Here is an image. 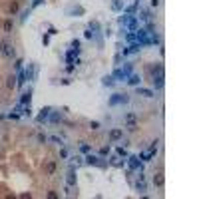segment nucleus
<instances>
[{
    "mask_svg": "<svg viewBox=\"0 0 199 199\" xmlns=\"http://www.w3.org/2000/svg\"><path fill=\"white\" fill-rule=\"evenodd\" d=\"M129 74H132V64H128V66H123V68H118V70L114 72V78H118V80H126Z\"/></svg>",
    "mask_w": 199,
    "mask_h": 199,
    "instance_id": "nucleus-1",
    "label": "nucleus"
},
{
    "mask_svg": "<svg viewBox=\"0 0 199 199\" xmlns=\"http://www.w3.org/2000/svg\"><path fill=\"white\" fill-rule=\"evenodd\" d=\"M0 54L2 56H14V46L10 42H0Z\"/></svg>",
    "mask_w": 199,
    "mask_h": 199,
    "instance_id": "nucleus-3",
    "label": "nucleus"
},
{
    "mask_svg": "<svg viewBox=\"0 0 199 199\" xmlns=\"http://www.w3.org/2000/svg\"><path fill=\"white\" fill-rule=\"evenodd\" d=\"M126 80H128V84H129V86H138L139 82H142V80H139V76H138V74H129V76L126 78Z\"/></svg>",
    "mask_w": 199,
    "mask_h": 199,
    "instance_id": "nucleus-8",
    "label": "nucleus"
},
{
    "mask_svg": "<svg viewBox=\"0 0 199 199\" xmlns=\"http://www.w3.org/2000/svg\"><path fill=\"white\" fill-rule=\"evenodd\" d=\"M135 189H138L139 193H145V191H147V187H145V175H143V173H139V175H138V183H135Z\"/></svg>",
    "mask_w": 199,
    "mask_h": 199,
    "instance_id": "nucleus-4",
    "label": "nucleus"
},
{
    "mask_svg": "<svg viewBox=\"0 0 199 199\" xmlns=\"http://www.w3.org/2000/svg\"><path fill=\"white\" fill-rule=\"evenodd\" d=\"M30 100H32V96H30V92H28V94L22 96V104H28L30 106Z\"/></svg>",
    "mask_w": 199,
    "mask_h": 199,
    "instance_id": "nucleus-22",
    "label": "nucleus"
},
{
    "mask_svg": "<svg viewBox=\"0 0 199 199\" xmlns=\"http://www.w3.org/2000/svg\"><path fill=\"white\" fill-rule=\"evenodd\" d=\"M84 161H86V163H90V165H98V163H100V157H96V155H92V153H90Z\"/></svg>",
    "mask_w": 199,
    "mask_h": 199,
    "instance_id": "nucleus-11",
    "label": "nucleus"
},
{
    "mask_svg": "<svg viewBox=\"0 0 199 199\" xmlns=\"http://www.w3.org/2000/svg\"><path fill=\"white\" fill-rule=\"evenodd\" d=\"M4 32H12V20H6L4 22Z\"/></svg>",
    "mask_w": 199,
    "mask_h": 199,
    "instance_id": "nucleus-21",
    "label": "nucleus"
},
{
    "mask_svg": "<svg viewBox=\"0 0 199 199\" xmlns=\"http://www.w3.org/2000/svg\"><path fill=\"white\" fill-rule=\"evenodd\" d=\"M122 138H123V129L116 128V129L109 132V139H112V142H118V139H122Z\"/></svg>",
    "mask_w": 199,
    "mask_h": 199,
    "instance_id": "nucleus-5",
    "label": "nucleus"
},
{
    "mask_svg": "<svg viewBox=\"0 0 199 199\" xmlns=\"http://www.w3.org/2000/svg\"><path fill=\"white\" fill-rule=\"evenodd\" d=\"M128 26H129V30H132V32H135V30H138V20H135V18H132Z\"/></svg>",
    "mask_w": 199,
    "mask_h": 199,
    "instance_id": "nucleus-19",
    "label": "nucleus"
},
{
    "mask_svg": "<svg viewBox=\"0 0 199 199\" xmlns=\"http://www.w3.org/2000/svg\"><path fill=\"white\" fill-rule=\"evenodd\" d=\"M138 94L139 96H143V98H153V90H147V88H138Z\"/></svg>",
    "mask_w": 199,
    "mask_h": 199,
    "instance_id": "nucleus-9",
    "label": "nucleus"
},
{
    "mask_svg": "<svg viewBox=\"0 0 199 199\" xmlns=\"http://www.w3.org/2000/svg\"><path fill=\"white\" fill-rule=\"evenodd\" d=\"M118 155H123V157H126V155H128V152H126L123 147H118Z\"/></svg>",
    "mask_w": 199,
    "mask_h": 199,
    "instance_id": "nucleus-29",
    "label": "nucleus"
},
{
    "mask_svg": "<svg viewBox=\"0 0 199 199\" xmlns=\"http://www.w3.org/2000/svg\"><path fill=\"white\" fill-rule=\"evenodd\" d=\"M129 98L126 94H114L109 98V106H119V104H128Z\"/></svg>",
    "mask_w": 199,
    "mask_h": 199,
    "instance_id": "nucleus-2",
    "label": "nucleus"
},
{
    "mask_svg": "<svg viewBox=\"0 0 199 199\" xmlns=\"http://www.w3.org/2000/svg\"><path fill=\"white\" fill-rule=\"evenodd\" d=\"M50 112H52V109H50V108H44V109H42V114L38 116V122H44V119H46L48 116H50Z\"/></svg>",
    "mask_w": 199,
    "mask_h": 199,
    "instance_id": "nucleus-16",
    "label": "nucleus"
},
{
    "mask_svg": "<svg viewBox=\"0 0 199 199\" xmlns=\"http://www.w3.org/2000/svg\"><path fill=\"white\" fill-rule=\"evenodd\" d=\"M90 128L92 129H98L100 128V122H90Z\"/></svg>",
    "mask_w": 199,
    "mask_h": 199,
    "instance_id": "nucleus-30",
    "label": "nucleus"
},
{
    "mask_svg": "<svg viewBox=\"0 0 199 199\" xmlns=\"http://www.w3.org/2000/svg\"><path fill=\"white\" fill-rule=\"evenodd\" d=\"M153 86H155V90L163 88V76H153Z\"/></svg>",
    "mask_w": 199,
    "mask_h": 199,
    "instance_id": "nucleus-12",
    "label": "nucleus"
},
{
    "mask_svg": "<svg viewBox=\"0 0 199 199\" xmlns=\"http://www.w3.org/2000/svg\"><path fill=\"white\" fill-rule=\"evenodd\" d=\"M46 139H48V138H46V135H44V133H38V142H42V143H44V142H46Z\"/></svg>",
    "mask_w": 199,
    "mask_h": 199,
    "instance_id": "nucleus-31",
    "label": "nucleus"
},
{
    "mask_svg": "<svg viewBox=\"0 0 199 199\" xmlns=\"http://www.w3.org/2000/svg\"><path fill=\"white\" fill-rule=\"evenodd\" d=\"M126 40H128V42H133V40H135V32H129L128 36H126Z\"/></svg>",
    "mask_w": 199,
    "mask_h": 199,
    "instance_id": "nucleus-27",
    "label": "nucleus"
},
{
    "mask_svg": "<svg viewBox=\"0 0 199 199\" xmlns=\"http://www.w3.org/2000/svg\"><path fill=\"white\" fill-rule=\"evenodd\" d=\"M129 167L132 169H142V163H139L138 157H129Z\"/></svg>",
    "mask_w": 199,
    "mask_h": 199,
    "instance_id": "nucleus-10",
    "label": "nucleus"
},
{
    "mask_svg": "<svg viewBox=\"0 0 199 199\" xmlns=\"http://www.w3.org/2000/svg\"><path fill=\"white\" fill-rule=\"evenodd\" d=\"M100 26H98V22H90V30H98Z\"/></svg>",
    "mask_w": 199,
    "mask_h": 199,
    "instance_id": "nucleus-32",
    "label": "nucleus"
},
{
    "mask_svg": "<svg viewBox=\"0 0 199 199\" xmlns=\"http://www.w3.org/2000/svg\"><path fill=\"white\" fill-rule=\"evenodd\" d=\"M50 122H60V114H52L50 116Z\"/></svg>",
    "mask_w": 199,
    "mask_h": 199,
    "instance_id": "nucleus-28",
    "label": "nucleus"
},
{
    "mask_svg": "<svg viewBox=\"0 0 199 199\" xmlns=\"http://www.w3.org/2000/svg\"><path fill=\"white\" fill-rule=\"evenodd\" d=\"M133 16H129V14H123V16H119V24H122V26H128L129 24V20H132Z\"/></svg>",
    "mask_w": 199,
    "mask_h": 199,
    "instance_id": "nucleus-15",
    "label": "nucleus"
},
{
    "mask_svg": "<svg viewBox=\"0 0 199 199\" xmlns=\"http://www.w3.org/2000/svg\"><path fill=\"white\" fill-rule=\"evenodd\" d=\"M6 86H8V88H16V86H18V82H16V78H14V76H10V78H8V82H6Z\"/></svg>",
    "mask_w": 199,
    "mask_h": 199,
    "instance_id": "nucleus-18",
    "label": "nucleus"
},
{
    "mask_svg": "<svg viewBox=\"0 0 199 199\" xmlns=\"http://www.w3.org/2000/svg\"><path fill=\"white\" fill-rule=\"evenodd\" d=\"M152 6H159V0H152Z\"/></svg>",
    "mask_w": 199,
    "mask_h": 199,
    "instance_id": "nucleus-34",
    "label": "nucleus"
},
{
    "mask_svg": "<svg viewBox=\"0 0 199 199\" xmlns=\"http://www.w3.org/2000/svg\"><path fill=\"white\" fill-rule=\"evenodd\" d=\"M114 76H106L104 78V80H102V84H104V86H114Z\"/></svg>",
    "mask_w": 199,
    "mask_h": 199,
    "instance_id": "nucleus-17",
    "label": "nucleus"
},
{
    "mask_svg": "<svg viewBox=\"0 0 199 199\" xmlns=\"http://www.w3.org/2000/svg\"><path fill=\"white\" fill-rule=\"evenodd\" d=\"M149 18H152V14L147 10H142V20H149Z\"/></svg>",
    "mask_w": 199,
    "mask_h": 199,
    "instance_id": "nucleus-24",
    "label": "nucleus"
},
{
    "mask_svg": "<svg viewBox=\"0 0 199 199\" xmlns=\"http://www.w3.org/2000/svg\"><path fill=\"white\" fill-rule=\"evenodd\" d=\"M126 129H129V132H135V129H138V122H135V119H128V123H126Z\"/></svg>",
    "mask_w": 199,
    "mask_h": 199,
    "instance_id": "nucleus-13",
    "label": "nucleus"
},
{
    "mask_svg": "<svg viewBox=\"0 0 199 199\" xmlns=\"http://www.w3.org/2000/svg\"><path fill=\"white\" fill-rule=\"evenodd\" d=\"M80 149H82V153H90V145H88V143H82Z\"/></svg>",
    "mask_w": 199,
    "mask_h": 199,
    "instance_id": "nucleus-23",
    "label": "nucleus"
},
{
    "mask_svg": "<svg viewBox=\"0 0 199 199\" xmlns=\"http://www.w3.org/2000/svg\"><path fill=\"white\" fill-rule=\"evenodd\" d=\"M163 183H165L163 173H155V175H153V185H155V187H163Z\"/></svg>",
    "mask_w": 199,
    "mask_h": 199,
    "instance_id": "nucleus-6",
    "label": "nucleus"
},
{
    "mask_svg": "<svg viewBox=\"0 0 199 199\" xmlns=\"http://www.w3.org/2000/svg\"><path fill=\"white\" fill-rule=\"evenodd\" d=\"M108 153H109V147H102V149H100V155L102 157H106Z\"/></svg>",
    "mask_w": 199,
    "mask_h": 199,
    "instance_id": "nucleus-26",
    "label": "nucleus"
},
{
    "mask_svg": "<svg viewBox=\"0 0 199 199\" xmlns=\"http://www.w3.org/2000/svg\"><path fill=\"white\" fill-rule=\"evenodd\" d=\"M46 171H48V173H50V175H52L54 171H56V163H54V161H50V163H48V165H46Z\"/></svg>",
    "mask_w": 199,
    "mask_h": 199,
    "instance_id": "nucleus-20",
    "label": "nucleus"
},
{
    "mask_svg": "<svg viewBox=\"0 0 199 199\" xmlns=\"http://www.w3.org/2000/svg\"><path fill=\"white\" fill-rule=\"evenodd\" d=\"M139 48H142V44H132V46L128 48V50H123V56H128V54H135V52H139Z\"/></svg>",
    "mask_w": 199,
    "mask_h": 199,
    "instance_id": "nucleus-7",
    "label": "nucleus"
},
{
    "mask_svg": "<svg viewBox=\"0 0 199 199\" xmlns=\"http://www.w3.org/2000/svg\"><path fill=\"white\" fill-rule=\"evenodd\" d=\"M52 142H56V143H62V139L58 138V135H52Z\"/></svg>",
    "mask_w": 199,
    "mask_h": 199,
    "instance_id": "nucleus-33",
    "label": "nucleus"
},
{
    "mask_svg": "<svg viewBox=\"0 0 199 199\" xmlns=\"http://www.w3.org/2000/svg\"><path fill=\"white\" fill-rule=\"evenodd\" d=\"M66 181H68V187L76 185V173H74V171H70V173H68V177H66Z\"/></svg>",
    "mask_w": 199,
    "mask_h": 199,
    "instance_id": "nucleus-14",
    "label": "nucleus"
},
{
    "mask_svg": "<svg viewBox=\"0 0 199 199\" xmlns=\"http://www.w3.org/2000/svg\"><path fill=\"white\" fill-rule=\"evenodd\" d=\"M10 12H12V14L18 12V2H12V4H10Z\"/></svg>",
    "mask_w": 199,
    "mask_h": 199,
    "instance_id": "nucleus-25",
    "label": "nucleus"
}]
</instances>
